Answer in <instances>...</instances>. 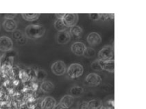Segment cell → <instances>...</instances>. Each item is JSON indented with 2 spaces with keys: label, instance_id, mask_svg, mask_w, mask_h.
<instances>
[{
  "label": "cell",
  "instance_id": "cell-8",
  "mask_svg": "<svg viewBox=\"0 0 146 109\" xmlns=\"http://www.w3.org/2000/svg\"><path fill=\"white\" fill-rule=\"evenodd\" d=\"M86 45L82 42H76L71 46L72 53L77 56H83L86 51Z\"/></svg>",
  "mask_w": 146,
  "mask_h": 109
},
{
  "label": "cell",
  "instance_id": "cell-6",
  "mask_svg": "<svg viewBox=\"0 0 146 109\" xmlns=\"http://www.w3.org/2000/svg\"><path fill=\"white\" fill-rule=\"evenodd\" d=\"M78 20L79 16L78 14H65L62 18V21L67 28L76 25Z\"/></svg>",
  "mask_w": 146,
  "mask_h": 109
},
{
  "label": "cell",
  "instance_id": "cell-18",
  "mask_svg": "<svg viewBox=\"0 0 146 109\" xmlns=\"http://www.w3.org/2000/svg\"><path fill=\"white\" fill-rule=\"evenodd\" d=\"M54 27H55V29H56L58 32H60V31H66L67 29V26L64 24L62 20H60V19H57L56 21L54 22Z\"/></svg>",
  "mask_w": 146,
  "mask_h": 109
},
{
  "label": "cell",
  "instance_id": "cell-2",
  "mask_svg": "<svg viewBox=\"0 0 146 109\" xmlns=\"http://www.w3.org/2000/svg\"><path fill=\"white\" fill-rule=\"evenodd\" d=\"M68 76L71 78H77L80 77L84 73L83 66L80 63H72L67 68Z\"/></svg>",
  "mask_w": 146,
  "mask_h": 109
},
{
  "label": "cell",
  "instance_id": "cell-17",
  "mask_svg": "<svg viewBox=\"0 0 146 109\" xmlns=\"http://www.w3.org/2000/svg\"><path fill=\"white\" fill-rule=\"evenodd\" d=\"M69 32L70 33L71 36L74 37L75 38H79L82 36L83 30L80 26L75 25L70 28Z\"/></svg>",
  "mask_w": 146,
  "mask_h": 109
},
{
  "label": "cell",
  "instance_id": "cell-29",
  "mask_svg": "<svg viewBox=\"0 0 146 109\" xmlns=\"http://www.w3.org/2000/svg\"><path fill=\"white\" fill-rule=\"evenodd\" d=\"M18 109H30V107L28 106V105L27 104V103H23L21 104V105L19 106Z\"/></svg>",
  "mask_w": 146,
  "mask_h": 109
},
{
  "label": "cell",
  "instance_id": "cell-4",
  "mask_svg": "<svg viewBox=\"0 0 146 109\" xmlns=\"http://www.w3.org/2000/svg\"><path fill=\"white\" fill-rule=\"evenodd\" d=\"M51 70L52 72L56 76H62L67 72V66L64 61L58 60L54 62L52 65Z\"/></svg>",
  "mask_w": 146,
  "mask_h": 109
},
{
  "label": "cell",
  "instance_id": "cell-24",
  "mask_svg": "<svg viewBox=\"0 0 146 109\" xmlns=\"http://www.w3.org/2000/svg\"><path fill=\"white\" fill-rule=\"evenodd\" d=\"M100 104H101V102L99 101V100H93L88 103L87 107L89 109H97L100 106Z\"/></svg>",
  "mask_w": 146,
  "mask_h": 109
},
{
  "label": "cell",
  "instance_id": "cell-26",
  "mask_svg": "<svg viewBox=\"0 0 146 109\" xmlns=\"http://www.w3.org/2000/svg\"><path fill=\"white\" fill-rule=\"evenodd\" d=\"M89 16L90 19L93 21H96L102 18V14H97V13H92V14H89Z\"/></svg>",
  "mask_w": 146,
  "mask_h": 109
},
{
  "label": "cell",
  "instance_id": "cell-7",
  "mask_svg": "<svg viewBox=\"0 0 146 109\" xmlns=\"http://www.w3.org/2000/svg\"><path fill=\"white\" fill-rule=\"evenodd\" d=\"M85 82L90 87H96L101 83L102 78L98 74L91 73L86 77Z\"/></svg>",
  "mask_w": 146,
  "mask_h": 109
},
{
  "label": "cell",
  "instance_id": "cell-9",
  "mask_svg": "<svg viewBox=\"0 0 146 109\" xmlns=\"http://www.w3.org/2000/svg\"><path fill=\"white\" fill-rule=\"evenodd\" d=\"M71 36L69 31H66L58 32L56 36V40L59 44H67L71 41Z\"/></svg>",
  "mask_w": 146,
  "mask_h": 109
},
{
  "label": "cell",
  "instance_id": "cell-13",
  "mask_svg": "<svg viewBox=\"0 0 146 109\" xmlns=\"http://www.w3.org/2000/svg\"><path fill=\"white\" fill-rule=\"evenodd\" d=\"M13 38L19 45H25L28 42V38L25 36V33L22 32L20 30H15L13 32Z\"/></svg>",
  "mask_w": 146,
  "mask_h": 109
},
{
  "label": "cell",
  "instance_id": "cell-30",
  "mask_svg": "<svg viewBox=\"0 0 146 109\" xmlns=\"http://www.w3.org/2000/svg\"><path fill=\"white\" fill-rule=\"evenodd\" d=\"M54 109H69V108H67V107L64 106L62 105V104L59 103L58 104H56V106L55 108H54Z\"/></svg>",
  "mask_w": 146,
  "mask_h": 109
},
{
  "label": "cell",
  "instance_id": "cell-28",
  "mask_svg": "<svg viewBox=\"0 0 146 109\" xmlns=\"http://www.w3.org/2000/svg\"><path fill=\"white\" fill-rule=\"evenodd\" d=\"M31 89L32 91H36V90H37V89H38V84L36 83H35V82H32L31 83Z\"/></svg>",
  "mask_w": 146,
  "mask_h": 109
},
{
  "label": "cell",
  "instance_id": "cell-27",
  "mask_svg": "<svg viewBox=\"0 0 146 109\" xmlns=\"http://www.w3.org/2000/svg\"><path fill=\"white\" fill-rule=\"evenodd\" d=\"M17 14H4V17L5 19H14Z\"/></svg>",
  "mask_w": 146,
  "mask_h": 109
},
{
  "label": "cell",
  "instance_id": "cell-14",
  "mask_svg": "<svg viewBox=\"0 0 146 109\" xmlns=\"http://www.w3.org/2000/svg\"><path fill=\"white\" fill-rule=\"evenodd\" d=\"M3 27L8 32H14L17 30V24L14 19H5L3 23Z\"/></svg>",
  "mask_w": 146,
  "mask_h": 109
},
{
  "label": "cell",
  "instance_id": "cell-31",
  "mask_svg": "<svg viewBox=\"0 0 146 109\" xmlns=\"http://www.w3.org/2000/svg\"><path fill=\"white\" fill-rule=\"evenodd\" d=\"M64 15H65V14H56V16L58 19H60V20H62V18H64Z\"/></svg>",
  "mask_w": 146,
  "mask_h": 109
},
{
  "label": "cell",
  "instance_id": "cell-34",
  "mask_svg": "<svg viewBox=\"0 0 146 109\" xmlns=\"http://www.w3.org/2000/svg\"><path fill=\"white\" fill-rule=\"evenodd\" d=\"M0 109H1V106H0Z\"/></svg>",
  "mask_w": 146,
  "mask_h": 109
},
{
  "label": "cell",
  "instance_id": "cell-23",
  "mask_svg": "<svg viewBox=\"0 0 146 109\" xmlns=\"http://www.w3.org/2000/svg\"><path fill=\"white\" fill-rule=\"evenodd\" d=\"M96 50L92 47H86V51L84 53V56H85L86 57H88V58L93 57L96 56Z\"/></svg>",
  "mask_w": 146,
  "mask_h": 109
},
{
  "label": "cell",
  "instance_id": "cell-33",
  "mask_svg": "<svg viewBox=\"0 0 146 109\" xmlns=\"http://www.w3.org/2000/svg\"><path fill=\"white\" fill-rule=\"evenodd\" d=\"M0 30H1V25H0Z\"/></svg>",
  "mask_w": 146,
  "mask_h": 109
},
{
  "label": "cell",
  "instance_id": "cell-25",
  "mask_svg": "<svg viewBox=\"0 0 146 109\" xmlns=\"http://www.w3.org/2000/svg\"><path fill=\"white\" fill-rule=\"evenodd\" d=\"M91 68L93 70H95V71H97V72H101L102 71V70L101 68V66H100V63H99V61L98 60H96V61H93L92 63H91Z\"/></svg>",
  "mask_w": 146,
  "mask_h": 109
},
{
  "label": "cell",
  "instance_id": "cell-19",
  "mask_svg": "<svg viewBox=\"0 0 146 109\" xmlns=\"http://www.w3.org/2000/svg\"><path fill=\"white\" fill-rule=\"evenodd\" d=\"M83 92H84L83 88L79 86L73 87L70 89L71 95H72L73 97H78L82 94Z\"/></svg>",
  "mask_w": 146,
  "mask_h": 109
},
{
  "label": "cell",
  "instance_id": "cell-20",
  "mask_svg": "<svg viewBox=\"0 0 146 109\" xmlns=\"http://www.w3.org/2000/svg\"><path fill=\"white\" fill-rule=\"evenodd\" d=\"M40 15V14H22L21 16L25 21H34L38 19L39 18Z\"/></svg>",
  "mask_w": 146,
  "mask_h": 109
},
{
  "label": "cell",
  "instance_id": "cell-10",
  "mask_svg": "<svg viewBox=\"0 0 146 109\" xmlns=\"http://www.w3.org/2000/svg\"><path fill=\"white\" fill-rule=\"evenodd\" d=\"M56 104V100L53 97L47 96L42 100L40 108L41 109H54Z\"/></svg>",
  "mask_w": 146,
  "mask_h": 109
},
{
  "label": "cell",
  "instance_id": "cell-11",
  "mask_svg": "<svg viewBox=\"0 0 146 109\" xmlns=\"http://www.w3.org/2000/svg\"><path fill=\"white\" fill-rule=\"evenodd\" d=\"M100 65L102 70L110 72H114L115 70V61L114 59L109 60H99Z\"/></svg>",
  "mask_w": 146,
  "mask_h": 109
},
{
  "label": "cell",
  "instance_id": "cell-16",
  "mask_svg": "<svg viewBox=\"0 0 146 109\" xmlns=\"http://www.w3.org/2000/svg\"><path fill=\"white\" fill-rule=\"evenodd\" d=\"M74 101H75V98L74 97H73L71 95H66L62 98L60 100V103L62 104V105H64V106L67 107L69 108V107H71L73 105Z\"/></svg>",
  "mask_w": 146,
  "mask_h": 109
},
{
  "label": "cell",
  "instance_id": "cell-21",
  "mask_svg": "<svg viewBox=\"0 0 146 109\" xmlns=\"http://www.w3.org/2000/svg\"><path fill=\"white\" fill-rule=\"evenodd\" d=\"M19 76L20 80H21L22 82H28L29 80L30 79V76H29V74L28 71L26 70H21L19 71Z\"/></svg>",
  "mask_w": 146,
  "mask_h": 109
},
{
  "label": "cell",
  "instance_id": "cell-32",
  "mask_svg": "<svg viewBox=\"0 0 146 109\" xmlns=\"http://www.w3.org/2000/svg\"><path fill=\"white\" fill-rule=\"evenodd\" d=\"M1 57H2V55H1V53H0V61H1Z\"/></svg>",
  "mask_w": 146,
  "mask_h": 109
},
{
  "label": "cell",
  "instance_id": "cell-12",
  "mask_svg": "<svg viewBox=\"0 0 146 109\" xmlns=\"http://www.w3.org/2000/svg\"><path fill=\"white\" fill-rule=\"evenodd\" d=\"M87 42L91 46H98L102 42V38L97 32L90 33L87 36Z\"/></svg>",
  "mask_w": 146,
  "mask_h": 109
},
{
  "label": "cell",
  "instance_id": "cell-5",
  "mask_svg": "<svg viewBox=\"0 0 146 109\" xmlns=\"http://www.w3.org/2000/svg\"><path fill=\"white\" fill-rule=\"evenodd\" d=\"M13 42L9 37H0V51L3 52H8L13 50Z\"/></svg>",
  "mask_w": 146,
  "mask_h": 109
},
{
  "label": "cell",
  "instance_id": "cell-22",
  "mask_svg": "<svg viewBox=\"0 0 146 109\" xmlns=\"http://www.w3.org/2000/svg\"><path fill=\"white\" fill-rule=\"evenodd\" d=\"M47 74L44 70H38L36 73V78L38 80H43L46 78Z\"/></svg>",
  "mask_w": 146,
  "mask_h": 109
},
{
  "label": "cell",
  "instance_id": "cell-3",
  "mask_svg": "<svg viewBox=\"0 0 146 109\" xmlns=\"http://www.w3.org/2000/svg\"><path fill=\"white\" fill-rule=\"evenodd\" d=\"M114 59V48L108 45L102 48L98 53L99 60H109Z\"/></svg>",
  "mask_w": 146,
  "mask_h": 109
},
{
  "label": "cell",
  "instance_id": "cell-15",
  "mask_svg": "<svg viewBox=\"0 0 146 109\" xmlns=\"http://www.w3.org/2000/svg\"><path fill=\"white\" fill-rule=\"evenodd\" d=\"M40 89L43 93H51L54 90V85L50 80H43L40 84Z\"/></svg>",
  "mask_w": 146,
  "mask_h": 109
},
{
  "label": "cell",
  "instance_id": "cell-1",
  "mask_svg": "<svg viewBox=\"0 0 146 109\" xmlns=\"http://www.w3.org/2000/svg\"><path fill=\"white\" fill-rule=\"evenodd\" d=\"M45 29L40 25H30L27 26L25 30V34L30 39H38L44 36Z\"/></svg>",
  "mask_w": 146,
  "mask_h": 109
}]
</instances>
